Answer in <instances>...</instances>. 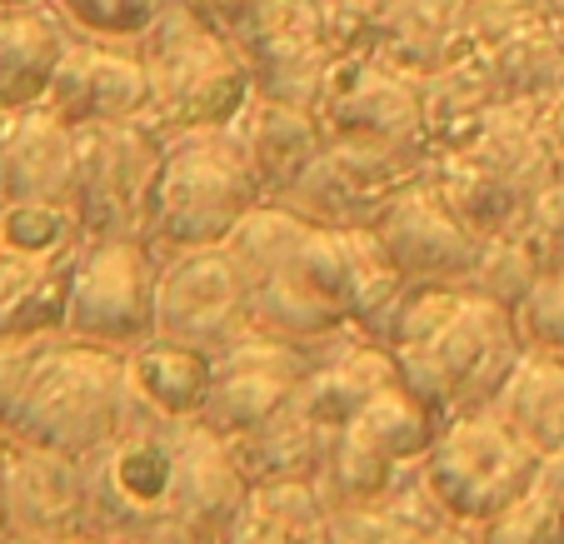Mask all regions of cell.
Here are the masks:
<instances>
[{
  "label": "cell",
  "instance_id": "obj_1",
  "mask_svg": "<svg viewBox=\"0 0 564 544\" xmlns=\"http://www.w3.org/2000/svg\"><path fill=\"white\" fill-rule=\"evenodd\" d=\"M246 500L235 445L200 415L135 400L126 425L80 455V534L106 544H220Z\"/></svg>",
  "mask_w": 564,
  "mask_h": 544
},
{
  "label": "cell",
  "instance_id": "obj_2",
  "mask_svg": "<svg viewBox=\"0 0 564 544\" xmlns=\"http://www.w3.org/2000/svg\"><path fill=\"white\" fill-rule=\"evenodd\" d=\"M375 340L390 350L400 384L435 410L440 425L490 410L524 355L514 309L469 285H405L375 325Z\"/></svg>",
  "mask_w": 564,
  "mask_h": 544
},
{
  "label": "cell",
  "instance_id": "obj_3",
  "mask_svg": "<svg viewBox=\"0 0 564 544\" xmlns=\"http://www.w3.org/2000/svg\"><path fill=\"white\" fill-rule=\"evenodd\" d=\"M135 410L130 365L120 350L75 335L0 340V435L15 445L90 455Z\"/></svg>",
  "mask_w": 564,
  "mask_h": 544
},
{
  "label": "cell",
  "instance_id": "obj_4",
  "mask_svg": "<svg viewBox=\"0 0 564 544\" xmlns=\"http://www.w3.org/2000/svg\"><path fill=\"white\" fill-rule=\"evenodd\" d=\"M150 106L145 126L155 135L175 140L191 130H225L240 120V110L256 100V75L240 45L215 31L191 0L171 6L150 25Z\"/></svg>",
  "mask_w": 564,
  "mask_h": 544
},
{
  "label": "cell",
  "instance_id": "obj_5",
  "mask_svg": "<svg viewBox=\"0 0 564 544\" xmlns=\"http://www.w3.org/2000/svg\"><path fill=\"white\" fill-rule=\"evenodd\" d=\"M260 200L265 191L230 126L175 135L165 140V165H160L155 205H150V246H225Z\"/></svg>",
  "mask_w": 564,
  "mask_h": 544
},
{
  "label": "cell",
  "instance_id": "obj_6",
  "mask_svg": "<svg viewBox=\"0 0 564 544\" xmlns=\"http://www.w3.org/2000/svg\"><path fill=\"white\" fill-rule=\"evenodd\" d=\"M544 455L520 429L505 425L495 410H475V415H455L440 425L425 455V485L449 520L479 530L530 490Z\"/></svg>",
  "mask_w": 564,
  "mask_h": 544
},
{
  "label": "cell",
  "instance_id": "obj_7",
  "mask_svg": "<svg viewBox=\"0 0 564 544\" xmlns=\"http://www.w3.org/2000/svg\"><path fill=\"white\" fill-rule=\"evenodd\" d=\"M165 135L145 120H106L75 130V215L90 240H150Z\"/></svg>",
  "mask_w": 564,
  "mask_h": 544
},
{
  "label": "cell",
  "instance_id": "obj_8",
  "mask_svg": "<svg viewBox=\"0 0 564 544\" xmlns=\"http://www.w3.org/2000/svg\"><path fill=\"white\" fill-rule=\"evenodd\" d=\"M319 120H325V135L394 150L415 165H430V155H435L420 75L394 70L375 51L335 55L325 96H319Z\"/></svg>",
  "mask_w": 564,
  "mask_h": 544
},
{
  "label": "cell",
  "instance_id": "obj_9",
  "mask_svg": "<svg viewBox=\"0 0 564 544\" xmlns=\"http://www.w3.org/2000/svg\"><path fill=\"white\" fill-rule=\"evenodd\" d=\"M155 335L185 340L205 355L250 335V280L230 246L155 250Z\"/></svg>",
  "mask_w": 564,
  "mask_h": 544
},
{
  "label": "cell",
  "instance_id": "obj_10",
  "mask_svg": "<svg viewBox=\"0 0 564 544\" xmlns=\"http://www.w3.org/2000/svg\"><path fill=\"white\" fill-rule=\"evenodd\" d=\"M155 275L150 240H90L75 265L65 335L130 355L155 335Z\"/></svg>",
  "mask_w": 564,
  "mask_h": 544
},
{
  "label": "cell",
  "instance_id": "obj_11",
  "mask_svg": "<svg viewBox=\"0 0 564 544\" xmlns=\"http://www.w3.org/2000/svg\"><path fill=\"white\" fill-rule=\"evenodd\" d=\"M425 165L394 155V150H375L360 140L330 135L315 161L275 195L280 205H290L295 215H305L310 225H340V230H370L384 215V205L405 191L410 181H420Z\"/></svg>",
  "mask_w": 564,
  "mask_h": 544
},
{
  "label": "cell",
  "instance_id": "obj_12",
  "mask_svg": "<svg viewBox=\"0 0 564 544\" xmlns=\"http://www.w3.org/2000/svg\"><path fill=\"white\" fill-rule=\"evenodd\" d=\"M405 285H469L485 236H475L430 175L410 181L370 225Z\"/></svg>",
  "mask_w": 564,
  "mask_h": 544
},
{
  "label": "cell",
  "instance_id": "obj_13",
  "mask_svg": "<svg viewBox=\"0 0 564 544\" xmlns=\"http://www.w3.org/2000/svg\"><path fill=\"white\" fill-rule=\"evenodd\" d=\"M310 370L305 345H285L275 335L250 330L246 340H235L230 350L215 355L210 365V390H205L200 420L225 439H240L246 429H256L265 415H275L295 384Z\"/></svg>",
  "mask_w": 564,
  "mask_h": 544
},
{
  "label": "cell",
  "instance_id": "obj_14",
  "mask_svg": "<svg viewBox=\"0 0 564 544\" xmlns=\"http://www.w3.org/2000/svg\"><path fill=\"white\" fill-rule=\"evenodd\" d=\"M130 45L135 41L70 35L51 75L45 106L75 130L106 126V120H140L150 106V61L145 51H130Z\"/></svg>",
  "mask_w": 564,
  "mask_h": 544
},
{
  "label": "cell",
  "instance_id": "obj_15",
  "mask_svg": "<svg viewBox=\"0 0 564 544\" xmlns=\"http://www.w3.org/2000/svg\"><path fill=\"white\" fill-rule=\"evenodd\" d=\"M86 246L35 250L0 236V340H31V335L65 330L75 265H80Z\"/></svg>",
  "mask_w": 564,
  "mask_h": 544
},
{
  "label": "cell",
  "instance_id": "obj_16",
  "mask_svg": "<svg viewBox=\"0 0 564 544\" xmlns=\"http://www.w3.org/2000/svg\"><path fill=\"white\" fill-rule=\"evenodd\" d=\"M420 90H425V126L435 150H465L479 135V126L490 120V110L505 100L490 45L475 41L469 25H465V41L430 75H420Z\"/></svg>",
  "mask_w": 564,
  "mask_h": 544
},
{
  "label": "cell",
  "instance_id": "obj_17",
  "mask_svg": "<svg viewBox=\"0 0 564 544\" xmlns=\"http://www.w3.org/2000/svg\"><path fill=\"white\" fill-rule=\"evenodd\" d=\"M0 200L75 205V126L55 116L45 100L41 106L11 110Z\"/></svg>",
  "mask_w": 564,
  "mask_h": 544
},
{
  "label": "cell",
  "instance_id": "obj_18",
  "mask_svg": "<svg viewBox=\"0 0 564 544\" xmlns=\"http://www.w3.org/2000/svg\"><path fill=\"white\" fill-rule=\"evenodd\" d=\"M80 534V459L11 439V540L45 544Z\"/></svg>",
  "mask_w": 564,
  "mask_h": 544
},
{
  "label": "cell",
  "instance_id": "obj_19",
  "mask_svg": "<svg viewBox=\"0 0 564 544\" xmlns=\"http://www.w3.org/2000/svg\"><path fill=\"white\" fill-rule=\"evenodd\" d=\"M230 130H235V140H240V150H246V161H250V171H256L265 200H275V195L315 161L319 150H325V140H330L319 110L290 106V100H270V96L250 100Z\"/></svg>",
  "mask_w": 564,
  "mask_h": 544
},
{
  "label": "cell",
  "instance_id": "obj_20",
  "mask_svg": "<svg viewBox=\"0 0 564 544\" xmlns=\"http://www.w3.org/2000/svg\"><path fill=\"white\" fill-rule=\"evenodd\" d=\"M70 35L75 31L51 0L0 6V110L41 106Z\"/></svg>",
  "mask_w": 564,
  "mask_h": 544
},
{
  "label": "cell",
  "instance_id": "obj_21",
  "mask_svg": "<svg viewBox=\"0 0 564 544\" xmlns=\"http://www.w3.org/2000/svg\"><path fill=\"white\" fill-rule=\"evenodd\" d=\"M465 25H469V0H384L370 51L380 61H390L394 70L430 75L465 41Z\"/></svg>",
  "mask_w": 564,
  "mask_h": 544
},
{
  "label": "cell",
  "instance_id": "obj_22",
  "mask_svg": "<svg viewBox=\"0 0 564 544\" xmlns=\"http://www.w3.org/2000/svg\"><path fill=\"white\" fill-rule=\"evenodd\" d=\"M235 445V459L246 470L250 485H280V480H319V465H325V445H330V429H319L295 400L265 415L256 429H246Z\"/></svg>",
  "mask_w": 564,
  "mask_h": 544
},
{
  "label": "cell",
  "instance_id": "obj_23",
  "mask_svg": "<svg viewBox=\"0 0 564 544\" xmlns=\"http://www.w3.org/2000/svg\"><path fill=\"white\" fill-rule=\"evenodd\" d=\"M220 544H330V500L315 480L250 485L246 510Z\"/></svg>",
  "mask_w": 564,
  "mask_h": 544
},
{
  "label": "cell",
  "instance_id": "obj_24",
  "mask_svg": "<svg viewBox=\"0 0 564 544\" xmlns=\"http://www.w3.org/2000/svg\"><path fill=\"white\" fill-rule=\"evenodd\" d=\"M490 410L505 425L520 429L540 455L564 449V355L530 350V345H524L520 365H514V374L500 384V395H495Z\"/></svg>",
  "mask_w": 564,
  "mask_h": 544
},
{
  "label": "cell",
  "instance_id": "obj_25",
  "mask_svg": "<svg viewBox=\"0 0 564 544\" xmlns=\"http://www.w3.org/2000/svg\"><path fill=\"white\" fill-rule=\"evenodd\" d=\"M126 365H130V390H135L140 405L160 410V415H200L215 355L195 350L185 340L150 335L145 345H135L126 355Z\"/></svg>",
  "mask_w": 564,
  "mask_h": 544
},
{
  "label": "cell",
  "instance_id": "obj_26",
  "mask_svg": "<svg viewBox=\"0 0 564 544\" xmlns=\"http://www.w3.org/2000/svg\"><path fill=\"white\" fill-rule=\"evenodd\" d=\"M479 544H564V449L544 455L540 475L520 500L475 530Z\"/></svg>",
  "mask_w": 564,
  "mask_h": 544
},
{
  "label": "cell",
  "instance_id": "obj_27",
  "mask_svg": "<svg viewBox=\"0 0 564 544\" xmlns=\"http://www.w3.org/2000/svg\"><path fill=\"white\" fill-rule=\"evenodd\" d=\"M75 35L96 41H145L165 0H51Z\"/></svg>",
  "mask_w": 564,
  "mask_h": 544
},
{
  "label": "cell",
  "instance_id": "obj_28",
  "mask_svg": "<svg viewBox=\"0 0 564 544\" xmlns=\"http://www.w3.org/2000/svg\"><path fill=\"white\" fill-rule=\"evenodd\" d=\"M510 236L530 250V260L540 265V275L564 270V175L550 181L530 205H524L520 225H514Z\"/></svg>",
  "mask_w": 564,
  "mask_h": 544
},
{
  "label": "cell",
  "instance_id": "obj_29",
  "mask_svg": "<svg viewBox=\"0 0 564 544\" xmlns=\"http://www.w3.org/2000/svg\"><path fill=\"white\" fill-rule=\"evenodd\" d=\"M514 325H520V340L530 350H550L564 355V270L540 275L514 305Z\"/></svg>",
  "mask_w": 564,
  "mask_h": 544
},
{
  "label": "cell",
  "instance_id": "obj_30",
  "mask_svg": "<svg viewBox=\"0 0 564 544\" xmlns=\"http://www.w3.org/2000/svg\"><path fill=\"white\" fill-rule=\"evenodd\" d=\"M191 6L215 25V31H225L235 41V35H240L260 11H265L270 0H191Z\"/></svg>",
  "mask_w": 564,
  "mask_h": 544
},
{
  "label": "cell",
  "instance_id": "obj_31",
  "mask_svg": "<svg viewBox=\"0 0 564 544\" xmlns=\"http://www.w3.org/2000/svg\"><path fill=\"white\" fill-rule=\"evenodd\" d=\"M540 126H544V140H550V150H554V161H560V171H564V90L540 106Z\"/></svg>",
  "mask_w": 564,
  "mask_h": 544
},
{
  "label": "cell",
  "instance_id": "obj_32",
  "mask_svg": "<svg viewBox=\"0 0 564 544\" xmlns=\"http://www.w3.org/2000/svg\"><path fill=\"white\" fill-rule=\"evenodd\" d=\"M0 544H11V439L0 435Z\"/></svg>",
  "mask_w": 564,
  "mask_h": 544
},
{
  "label": "cell",
  "instance_id": "obj_33",
  "mask_svg": "<svg viewBox=\"0 0 564 544\" xmlns=\"http://www.w3.org/2000/svg\"><path fill=\"white\" fill-rule=\"evenodd\" d=\"M420 544H479V540H475V534H469V524L445 520V524H440V530H430Z\"/></svg>",
  "mask_w": 564,
  "mask_h": 544
},
{
  "label": "cell",
  "instance_id": "obj_34",
  "mask_svg": "<svg viewBox=\"0 0 564 544\" xmlns=\"http://www.w3.org/2000/svg\"><path fill=\"white\" fill-rule=\"evenodd\" d=\"M6 135H11V110H0V185H6Z\"/></svg>",
  "mask_w": 564,
  "mask_h": 544
},
{
  "label": "cell",
  "instance_id": "obj_35",
  "mask_svg": "<svg viewBox=\"0 0 564 544\" xmlns=\"http://www.w3.org/2000/svg\"><path fill=\"white\" fill-rule=\"evenodd\" d=\"M21 544V540H15ZM45 544H106V540H90V534H65V540H45Z\"/></svg>",
  "mask_w": 564,
  "mask_h": 544
},
{
  "label": "cell",
  "instance_id": "obj_36",
  "mask_svg": "<svg viewBox=\"0 0 564 544\" xmlns=\"http://www.w3.org/2000/svg\"><path fill=\"white\" fill-rule=\"evenodd\" d=\"M0 6H41V0H0Z\"/></svg>",
  "mask_w": 564,
  "mask_h": 544
},
{
  "label": "cell",
  "instance_id": "obj_37",
  "mask_svg": "<svg viewBox=\"0 0 564 544\" xmlns=\"http://www.w3.org/2000/svg\"><path fill=\"white\" fill-rule=\"evenodd\" d=\"M534 6H540V0H534Z\"/></svg>",
  "mask_w": 564,
  "mask_h": 544
},
{
  "label": "cell",
  "instance_id": "obj_38",
  "mask_svg": "<svg viewBox=\"0 0 564 544\" xmlns=\"http://www.w3.org/2000/svg\"><path fill=\"white\" fill-rule=\"evenodd\" d=\"M11 544H15V540H11Z\"/></svg>",
  "mask_w": 564,
  "mask_h": 544
}]
</instances>
